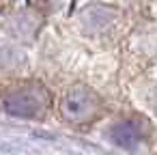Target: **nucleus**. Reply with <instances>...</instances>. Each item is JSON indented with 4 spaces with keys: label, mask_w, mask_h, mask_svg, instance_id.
Returning <instances> with one entry per match:
<instances>
[{
    "label": "nucleus",
    "mask_w": 157,
    "mask_h": 155,
    "mask_svg": "<svg viewBox=\"0 0 157 155\" xmlns=\"http://www.w3.org/2000/svg\"><path fill=\"white\" fill-rule=\"evenodd\" d=\"M97 110H99L97 95L84 86H75L69 91V95H65L63 112L71 121H90L97 114Z\"/></svg>",
    "instance_id": "f257e3e1"
},
{
    "label": "nucleus",
    "mask_w": 157,
    "mask_h": 155,
    "mask_svg": "<svg viewBox=\"0 0 157 155\" xmlns=\"http://www.w3.org/2000/svg\"><path fill=\"white\" fill-rule=\"evenodd\" d=\"M45 103V93L41 86H28L20 88L7 99V110L17 116H33L39 112V108Z\"/></svg>",
    "instance_id": "f03ea898"
},
{
    "label": "nucleus",
    "mask_w": 157,
    "mask_h": 155,
    "mask_svg": "<svg viewBox=\"0 0 157 155\" xmlns=\"http://www.w3.org/2000/svg\"><path fill=\"white\" fill-rule=\"evenodd\" d=\"M112 138L121 144V146H133L142 136L136 127V123H121V125H114L112 127Z\"/></svg>",
    "instance_id": "7ed1b4c3"
}]
</instances>
